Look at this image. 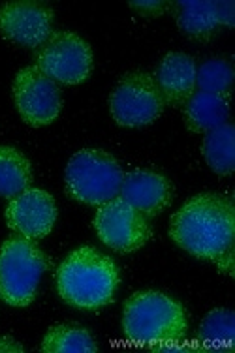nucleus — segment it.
Here are the masks:
<instances>
[{"instance_id": "f257e3e1", "label": "nucleus", "mask_w": 235, "mask_h": 353, "mask_svg": "<svg viewBox=\"0 0 235 353\" xmlns=\"http://www.w3.org/2000/svg\"><path fill=\"white\" fill-rule=\"evenodd\" d=\"M169 235L196 258L213 259L222 272L232 274L235 209L220 194H200L188 199L169 222Z\"/></svg>"}, {"instance_id": "f03ea898", "label": "nucleus", "mask_w": 235, "mask_h": 353, "mask_svg": "<svg viewBox=\"0 0 235 353\" xmlns=\"http://www.w3.org/2000/svg\"><path fill=\"white\" fill-rule=\"evenodd\" d=\"M57 288L70 306L98 310L115 299L119 269L111 258L93 246H81L68 256L57 271Z\"/></svg>"}, {"instance_id": "7ed1b4c3", "label": "nucleus", "mask_w": 235, "mask_h": 353, "mask_svg": "<svg viewBox=\"0 0 235 353\" xmlns=\"http://www.w3.org/2000/svg\"><path fill=\"white\" fill-rule=\"evenodd\" d=\"M187 312L179 301L160 292H140L124 305L122 329L138 346H155L171 339H185Z\"/></svg>"}, {"instance_id": "20e7f679", "label": "nucleus", "mask_w": 235, "mask_h": 353, "mask_svg": "<svg viewBox=\"0 0 235 353\" xmlns=\"http://www.w3.org/2000/svg\"><path fill=\"white\" fill-rule=\"evenodd\" d=\"M122 179L124 171L121 163L109 152L98 149L75 152L70 158L64 173L68 194L75 201L94 207L106 205L119 197Z\"/></svg>"}, {"instance_id": "39448f33", "label": "nucleus", "mask_w": 235, "mask_h": 353, "mask_svg": "<svg viewBox=\"0 0 235 353\" xmlns=\"http://www.w3.org/2000/svg\"><path fill=\"white\" fill-rule=\"evenodd\" d=\"M46 271V254L32 239H8L0 248V297L12 306H28Z\"/></svg>"}, {"instance_id": "423d86ee", "label": "nucleus", "mask_w": 235, "mask_h": 353, "mask_svg": "<svg viewBox=\"0 0 235 353\" xmlns=\"http://www.w3.org/2000/svg\"><path fill=\"white\" fill-rule=\"evenodd\" d=\"M166 102L153 75L132 72L117 83L109 98V111L115 123L124 128L149 126L164 113Z\"/></svg>"}, {"instance_id": "0eeeda50", "label": "nucleus", "mask_w": 235, "mask_h": 353, "mask_svg": "<svg viewBox=\"0 0 235 353\" xmlns=\"http://www.w3.org/2000/svg\"><path fill=\"white\" fill-rule=\"evenodd\" d=\"M34 66L61 85H81L93 72V51L74 32H53L34 54Z\"/></svg>"}, {"instance_id": "6e6552de", "label": "nucleus", "mask_w": 235, "mask_h": 353, "mask_svg": "<svg viewBox=\"0 0 235 353\" xmlns=\"http://www.w3.org/2000/svg\"><path fill=\"white\" fill-rule=\"evenodd\" d=\"M94 230L104 245L121 254L140 250L141 246L147 245L153 233L147 216L122 201L121 197L100 205L94 216Z\"/></svg>"}, {"instance_id": "1a4fd4ad", "label": "nucleus", "mask_w": 235, "mask_h": 353, "mask_svg": "<svg viewBox=\"0 0 235 353\" xmlns=\"http://www.w3.org/2000/svg\"><path fill=\"white\" fill-rule=\"evenodd\" d=\"M14 102L21 119L34 128H40L53 123L61 113V88L40 68L27 66L15 75Z\"/></svg>"}, {"instance_id": "9d476101", "label": "nucleus", "mask_w": 235, "mask_h": 353, "mask_svg": "<svg viewBox=\"0 0 235 353\" xmlns=\"http://www.w3.org/2000/svg\"><path fill=\"white\" fill-rule=\"evenodd\" d=\"M0 32L21 48H41L53 34V10L32 0L6 2L0 8Z\"/></svg>"}, {"instance_id": "9b49d317", "label": "nucleus", "mask_w": 235, "mask_h": 353, "mask_svg": "<svg viewBox=\"0 0 235 353\" xmlns=\"http://www.w3.org/2000/svg\"><path fill=\"white\" fill-rule=\"evenodd\" d=\"M57 203L49 192L41 188H27L10 199L6 207V222L21 237L44 239L57 222Z\"/></svg>"}, {"instance_id": "f8f14e48", "label": "nucleus", "mask_w": 235, "mask_h": 353, "mask_svg": "<svg viewBox=\"0 0 235 353\" xmlns=\"http://www.w3.org/2000/svg\"><path fill=\"white\" fill-rule=\"evenodd\" d=\"M119 197L145 216L160 214L173 199L168 176L151 170H135L122 179Z\"/></svg>"}, {"instance_id": "ddd939ff", "label": "nucleus", "mask_w": 235, "mask_h": 353, "mask_svg": "<svg viewBox=\"0 0 235 353\" xmlns=\"http://www.w3.org/2000/svg\"><path fill=\"white\" fill-rule=\"evenodd\" d=\"M196 61L187 53H168L156 70V85L164 102L169 105H185L196 92Z\"/></svg>"}, {"instance_id": "4468645a", "label": "nucleus", "mask_w": 235, "mask_h": 353, "mask_svg": "<svg viewBox=\"0 0 235 353\" xmlns=\"http://www.w3.org/2000/svg\"><path fill=\"white\" fill-rule=\"evenodd\" d=\"M185 108V124L194 134H207L228 123L229 98L196 90L190 96Z\"/></svg>"}, {"instance_id": "2eb2a0df", "label": "nucleus", "mask_w": 235, "mask_h": 353, "mask_svg": "<svg viewBox=\"0 0 235 353\" xmlns=\"http://www.w3.org/2000/svg\"><path fill=\"white\" fill-rule=\"evenodd\" d=\"M175 17L182 34L196 40H207L220 27L216 19V2L213 0H181L175 4Z\"/></svg>"}, {"instance_id": "dca6fc26", "label": "nucleus", "mask_w": 235, "mask_h": 353, "mask_svg": "<svg viewBox=\"0 0 235 353\" xmlns=\"http://www.w3.org/2000/svg\"><path fill=\"white\" fill-rule=\"evenodd\" d=\"M202 152L209 168L216 175L228 176L235 171V128L234 124H222L203 137Z\"/></svg>"}, {"instance_id": "f3484780", "label": "nucleus", "mask_w": 235, "mask_h": 353, "mask_svg": "<svg viewBox=\"0 0 235 353\" xmlns=\"http://www.w3.org/2000/svg\"><path fill=\"white\" fill-rule=\"evenodd\" d=\"M32 183V168L28 158L15 147H0V197L19 196Z\"/></svg>"}, {"instance_id": "a211bd4d", "label": "nucleus", "mask_w": 235, "mask_h": 353, "mask_svg": "<svg viewBox=\"0 0 235 353\" xmlns=\"http://www.w3.org/2000/svg\"><path fill=\"white\" fill-rule=\"evenodd\" d=\"M235 312L215 308L203 318L198 329V344L207 352H229L234 347Z\"/></svg>"}, {"instance_id": "6ab92c4d", "label": "nucleus", "mask_w": 235, "mask_h": 353, "mask_svg": "<svg viewBox=\"0 0 235 353\" xmlns=\"http://www.w3.org/2000/svg\"><path fill=\"white\" fill-rule=\"evenodd\" d=\"M96 350L93 334L85 327L68 323L51 327L41 342V352L46 353H94Z\"/></svg>"}, {"instance_id": "aec40b11", "label": "nucleus", "mask_w": 235, "mask_h": 353, "mask_svg": "<svg viewBox=\"0 0 235 353\" xmlns=\"http://www.w3.org/2000/svg\"><path fill=\"white\" fill-rule=\"evenodd\" d=\"M234 64L226 57L209 59L196 68V90L229 98L234 87Z\"/></svg>"}, {"instance_id": "412c9836", "label": "nucleus", "mask_w": 235, "mask_h": 353, "mask_svg": "<svg viewBox=\"0 0 235 353\" xmlns=\"http://www.w3.org/2000/svg\"><path fill=\"white\" fill-rule=\"evenodd\" d=\"M169 6L171 4L164 2V0H134V2H130V8H134L141 15H162Z\"/></svg>"}, {"instance_id": "4be33fe9", "label": "nucleus", "mask_w": 235, "mask_h": 353, "mask_svg": "<svg viewBox=\"0 0 235 353\" xmlns=\"http://www.w3.org/2000/svg\"><path fill=\"white\" fill-rule=\"evenodd\" d=\"M151 350L158 353H190L194 352V346L185 339H171L158 342L155 346H151Z\"/></svg>"}, {"instance_id": "5701e85b", "label": "nucleus", "mask_w": 235, "mask_h": 353, "mask_svg": "<svg viewBox=\"0 0 235 353\" xmlns=\"http://www.w3.org/2000/svg\"><path fill=\"white\" fill-rule=\"evenodd\" d=\"M216 19L220 27H235V4L232 0L216 2Z\"/></svg>"}, {"instance_id": "b1692460", "label": "nucleus", "mask_w": 235, "mask_h": 353, "mask_svg": "<svg viewBox=\"0 0 235 353\" xmlns=\"http://www.w3.org/2000/svg\"><path fill=\"white\" fill-rule=\"evenodd\" d=\"M25 347L10 336H0V353H23Z\"/></svg>"}]
</instances>
